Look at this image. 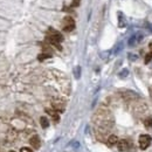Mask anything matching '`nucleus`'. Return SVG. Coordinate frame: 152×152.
Masks as SVG:
<instances>
[{
	"label": "nucleus",
	"mask_w": 152,
	"mask_h": 152,
	"mask_svg": "<svg viewBox=\"0 0 152 152\" xmlns=\"http://www.w3.org/2000/svg\"><path fill=\"white\" fill-rule=\"evenodd\" d=\"M47 41L50 43V45H53V46H55L57 49H61V42L63 41V37H62V34L60 33V32H57L55 29H49L48 31V34H47Z\"/></svg>",
	"instance_id": "obj_1"
},
{
	"label": "nucleus",
	"mask_w": 152,
	"mask_h": 152,
	"mask_svg": "<svg viewBox=\"0 0 152 152\" xmlns=\"http://www.w3.org/2000/svg\"><path fill=\"white\" fill-rule=\"evenodd\" d=\"M75 28V21L72 17L67 15L64 19L62 20V29L64 32H72Z\"/></svg>",
	"instance_id": "obj_2"
},
{
	"label": "nucleus",
	"mask_w": 152,
	"mask_h": 152,
	"mask_svg": "<svg viewBox=\"0 0 152 152\" xmlns=\"http://www.w3.org/2000/svg\"><path fill=\"white\" fill-rule=\"evenodd\" d=\"M151 144V137L149 134H142L139 137V148L142 150H146Z\"/></svg>",
	"instance_id": "obj_3"
},
{
	"label": "nucleus",
	"mask_w": 152,
	"mask_h": 152,
	"mask_svg": "<svg viewBox=\"0 0 152 152\" xmlns=\"http://www.w3.org/2000/svg\"><path fill=\"white\" fill-rule=\"evenodd\" d=\"M29 143H31V145L34 148V149H40V146H41V139H40V137L39 136H33L31 139H29Z\"/></svg>",
	"instance_id": "obj_4"
},
{
	"label": "nucleus",
	"mask_w": 152,
	"mask_h": 152,
	"mask_svg": "<svg viewBox=\"0 0 152 152\" xmlns=\"http://www.w3.org/2000/svg\"><path fill=\"white\" fill-rule=\"evenodd\" d=\"M117 148L119 151H126L129 149V142L126 139H121L117 142Z\"/></svg>",
	"instance_id": "obj_5"
},
{
	"label": "nucleus",
	"mask_w": 152,
	"mask_h": 152,
	"mask_svg": "<svg viewBox=\"0 0 152 152\" xmlns=\"http://www.w3.org/2000/svg\"><path fill=\"white\" fill-rule=\"evenodd\" d=\"M47 113L52 116V118H53V121L55 122V123H57L58 121H60V116H58V114L56 113V110H52V109H47Z\"/></svg>",
	"instance_id": "obj_6"
},
{
	"label": "nucleus",
	"mask_w": 152,
	"mask_h": 152,
	"mask_svg": "<svg viewBox=\"0 0 152 152\" xmlns=\"http://www.w3.org/2000/svg\"><path fill=\"white\" fill-rule=\"evenodd\" d=\"M117 142H118L117 136L111 134V136H109V138H108V140H107V144H108L109 146H114L115 144H117Z\"/></svg>",
	"instance_id": "obj_7"
},
{
	"label": "nucleus",
	"mask_w": 152,
	"mask_h": 152,
	"mask_svg": "<svg viewBox=\"0 0 152 152\" xmlns=\"http://www.w3.org/2000/svg\"><path fill=\"white\" fill-rule=\"evenodd\" d=\"M40 123H41V126L45 128V129L49 126V122H48L47 117H41V118H40Z\"/></svg>",
	"instance_id": "obj_8"
},
{
	"label": "nucleus",
	"mask_w": 152,
	"mask_h": 152,
	"mask_svg": "<svg viewBox=\"0 0 152 152\" xmlns=\"http://www.w3.org/2000/svg\"><path fill=\"white\" fill-rule=\"evenodd\" d=\"M52 56V54H49V53H42V54H40L39 55V60L40 61H43V60H46V58H48V57H50Z\"/></svg>",
	"instance_id": "obj_9"
},
{
	"label": "nucleus",
	"mask_w": 152,
	"mask_h": 152,
	"mask_svg": "<svg viewBox=\"0 0 152 152\" xmlns=\"http://www.w3.org/2000/svg\"><path fill=\"white\" fill-rule=\"evenodd\" d=\"M144 124H145V126H146V128H152V118L151 117L146 118V119H145V122H144Z\"/></svg>",
	"instance_id": "obj_10"
},
{
	"label": "nucleus",
	"mask_w": 152,
	"mask_h": 152,
	"mask_svg": "<svg viewBox=\"0 0 152 152\" xmlns=\"http://www.w3.org/2000/svg\"><path fill=\"white\" fill-rule=\"evenodd\" d=\"M151 58H152V53H149V54L146 55V57H145V62L149 63V62L151 61Z\"/></svg>",
	"instance_id": "obj_11"
},
{
	"label": "nucleus",
	"mask_w": 152,
	"mask_h": 152,
	"mask_svg": "<svg viewBox=\"0 0 152 152\" xmlns=\"http://www.w3.org/2000/svg\"><path fill=\"white\" fill-rule=\"evenodd\" d=\"M80 1H81V0H73L72 6H73V7H77V6L80 5Z\"/></svg>",
	"instance_id": "obj_12"
},
{
	"label": "nucleus",
	"mask_w": 152,
	"mask_h": 152,
	"mask_svg": "<svg viewBox=\"0 0 152 152\" xmlns=\"http://www.w3.org/2000/svg\"><path fill=\"white\" fill-rule=\"evenodd\" d=\"M21 152H33V151H32V149H29V148H22V149H21Z\"/></svg>",
	"instance_id": "obj_13"
},
{
	"label": "nucleus",
	"mask_w": 152,
	"mask_h": 152,
	"mask_svg": "<svg viewBox=\"0 0 152 152\" xmlns=\"http://www.w3.org/2000/svg\"><path fill=\"white\" fill-rule=\"evenodd\" d=\"M150 53H152V43H150Z\"/></svg>",
	"instance_id": "obj_14"
},
{
	"label": "nucleus",
	"mask_w": 152,
	"mask_h": 152,
	"mask_svg": "<svg viewBox=\"0 0 152 152\" xmlns=\"http://www.w3.org/2000/svg\"><path fill=\"white\" fill-rule=\"evenodd\" d=\"M10 152H15V151H10Z\"/></svg>",
	"instance_id": "obj_15"
}]
</instances>
